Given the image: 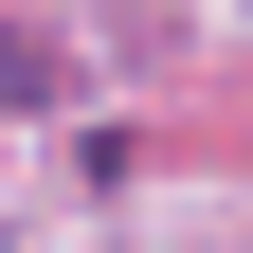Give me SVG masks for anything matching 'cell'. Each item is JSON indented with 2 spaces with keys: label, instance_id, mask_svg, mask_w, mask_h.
Here are the masks:
<instances>
[{
  "label": "cell",
  "instance_id": "1",
  "mask_svg": "<svg viewBox=\"0 0 253 253\" xmlns=\"http://www.w3.org/2000/svg\"><path fill=\"white\" fill-rule=\"evenodd\" d=\"M37 90H54V54L18 37V18H0V109H37Z\"/></svg>",
  "mask_w": 253,
  "mask_h": 253
}]
</instances>
